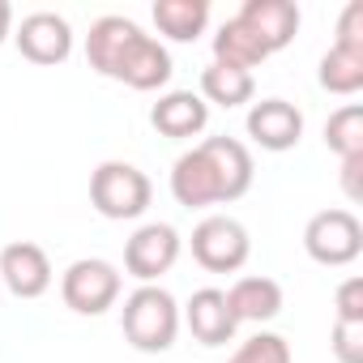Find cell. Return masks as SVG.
I'll return each instance as SVG.
<instances>
[{"label": "cell", "instance_id": "obj_1", "mask_svg": "<svg viewBox=\"0 0 363 363\" xmlns=\"http://www.w3.org/2000/svg\"><path fill=\"white\" fill-rule=\"evenodd\" d=\"M252 189V154L235 137H206L171 167V197L189 210L240 201Z\"/></svg>", "mask_w": 363, "mask_h": 363}, {"label": "cell", "instance_id": "obj_2", "mask_svg": "<svg viewBox=\"0 0 363 363\" xmlns=\"http://www.w3.org/2000/svg\"><path fill=\"white\" fill-rule=\"evenodd\" d=\"M120 329L128 337L133 350L141 354H162L175 346V333H179V303L171 291H162L158 282L154 286H137L128 299H124V312H120Z\"/></svg>", "mask_w": 363, "mask_h": 363}, {"label": "cell", "instance_id": "obj_3", "mask_svg": "<svg viewBox=\"0 0 363 363\" xmlns=\"http://www.w3.org/2000/svg\"><path fill=\"white\" fill-rule=\"evenodd\" d=\"M150 197H154V184L150 175L133 162H103L94 175H90V201L103 218L111 223H128V218H141L150 210Z\"/></svg>", "mask_w": 363, "mask_h": 363}, {"label": "cell", "instance_id": "obj_4", "mask_svg": "<svg viewBox=\"0 0 363 363\" xmlns=\"http://www.w3.org/2000/svg\"><path fill=\"white\" fill-rule=\"evenodd\" d=\"M120 269L111 265V261H103V257H82V261H73L69 269H65V278H60V299H65V308L69 312H77V316H103L107 308H116V299H120Z\"/></svg>", "mask_w": 363, "mask_h": 363}, {"label": "cell", "instance_id": "obj_5", "mask_svg": "<svg viewBox=\"0 0 363 363\" xmlns=\"http://www.w3.org/2000/svg\"><path fill=\"white\" fill-rule=\"evenodd\" d=\"M303 248L316 265L342 269V265L359 261V252H363V223L350 210H320L303 227Z\"/></svg>", "mask_w": 363, "mask_h": 363}, {"label": "cell", "instance_id": "obj_6", "mask_svg": "<svg viewBox=\"0 0 363 363\" xmlns=\"http://www.w3.org/2000/svg\"><path fill=\"white\" fill-rule=\"evenodd\" d=\"M252 252V240L244 231V223L227 218V214H210L193 227V261L210 274H235L244 269Z\"/></svg>", "mask_w": 363, "mask_h": 363}, {"label": "cell", "instance_id": "obj_7", "mask_svg": "<svg viewBox=\"0 0 363 363\" xmlns=\"http://www.w3.org/2000/svg\"><path fill=\"white\" fill-rule=\"evenodd\" d=\"M179 248H184V240L171 223H145L124 244V269L141 286H154L162 274H171V265L179 261Z\"/></svg>", "mask_w": 363, "mask_h": 363}, {"label": "cell", "instance_id": "obj_8", "mask_svg": "<svg viewBox=\"0 0 363 363\" xmlns=\"http://www.w3.org/2000/svg\"><path fill=\"white\" fill-rule=\"evenodd\" d=\"M0 282H5L18 299H39L52 286V261L39 244L18 240L0 248Z\"/></svg>", "mask_w": 363, "mask_h": 363}, {"label": "cell", "instance_id": "obj_9", "mask_svg": "<svg viewBox=\"0 0 363 363\" xmlns=\"http://www.w3.org/2000/svg\"><path fill=\"white\" fill-rule=\"evenodd\" d=\"M18 52L30 65H65L73 56V26L60 13H30L18 26Z\"/></svg>", "mask_w": 363, "mask_h": 363}, {"label": "cell", "instance_id": "obj_10", "mask_svg": "<svg viewBox=\"0 0 363 363\" xmlns=\"http://www.w3.org/2000/svg\"><path fill=\"white\" fill-rule=\"evenodd\" d=\"M248 137L261 150H274V154L295 150L299 137H303V111L286 99H261L248 111Z\"/></svg>", "mask_w": 363, "mask_h": 363}, {"label": "cell", "instance_id": "obj_11", "mask_svg": "<svg viewBox=\"0 0 363 363\" xmlns=\"http://www.w3.org/2000/svg\"><path fill=\"white\" fill-rule=\"evenodd\" d=\"M235 18L261 39L269 56L282 52L299 35V5H291V0H244V9Z\"/></svg>", "mask_w": 363, "mask_h": 363}, {"label": "cell", "instance_id": "obj_12", "mask_svg": "<svg viewBox=\"0 0 363 363\" xmlns=\"http://www.w3.org/2000/svg\"><path fill=\"white\" fill-rule=\"evenodd\" d=\"M111 82H124V86H133V90H158V86L171 82V52H167L154 35L141 30V35L128 43V52H124V60H120V69H116Z\"/></svg>", "mask_w": 363, "mask_h": 363}, {"label": "cell", "instance_id": "obj_13", "mask_svg": "<svg viewBox=\"0 0 363 363\" xmlns=\"http://www.w3.org/2000/svg\"><path fill=\"white\" fill-rule=\"evenodd\" d=\"M150 124H154L162 137H171V141H184V137L206 133L210 107H206V99L193 94V90H171V94H162V99L150 107Z\"/></svg>", "mask_w": 363, "mask_h": 363}, {"label": "cell", "instance_id": "obj_14", "mask_svg": "<svg viewBox=\"0 0 363 363\" xmlns=\"http://www.w3.org/2000/svg\"><path fill=\"white\" fill-rule=\"evenodd\" d=\"M179 320L193 329V337L201 346H227L235 337V316H231L227 295L218 286L193 291V299H189V308H184V316H179Z\"/></svg>", "mask_w": 363, "mask_h": 363}, {"label": "cell", "instance_id": "obj_15", "mask_svg": "<svg viewBox=\"0 0 363 363\" xmlns=\"http://www.w3.org/2000/svg\"><path fill=\"white\" fill-rule=\"evenodd\" d=\"M141 35V26L137 22H128V18H99L94 26H90V35H86V60H90V69L94 73H103V77H116V69H120V60H124V52H128V43Z\"/></svg>", "mask_w": 363, "mask_h": 363}, {"label": "cell", "instance_id": "obj_16", "mask_svg": "<svg viewBox=\"0 0 363 363\" xmlns=\"http://www.w3.org/2000/svg\"><path fill=\"white\" fill-rule=\"evenodd\" d=\"M227 295V308H231V316H235V325L240 320H274L278 312H282V286L274 282V278H240L231 291H223Z\"/></svg>", "mask_w": 363, "mask_h": 363}, {"label": "cell", "instance_id": "obj_17", "mask_svg": "<svg viewBox=\"0 0 363 363\" xmlns=\"http://www.w3.org/2000/svg\"><path fill=\"white\" fill-rule=\"evenodd\" d=\"M154 26H158V35H167L175 43H193L210 26V0H158Z\"/></svg>", "mask_w": 363, "mask_h": 363}, {"label": "cell", "instance_id": "obj_18", "mask_svg": "<svg viewBox=\"0 0 363 363\" xmlns=\"http://www.w3.org/2000/svg\"><path fill=\"white\" fill-rule=\"evenodd\" d=\"M261 60H269V52L261 48V39H257L240 18H227V22L218 26V35H214V65L252 73Z\"/></svg>", "mask_w": 363, "mask_h": 363}, {"label": "cell", "instance_id": "obj_19", "mask_svg": "<svg viewBox=\"0 0 363 363\" xmlns=\"http://www.w3.org/2000/svg\"><path fill=\"white\" fill-rule=\"evenodd\" d=\"M320 86L329 94H359L363 90V48H346V43H333L325 56H320Z\"/></svg>", "mask_w": 363, "mask_h": 363}, {"label": "cell", "instance_id": "obj_20", "mask_svg": "<svg viewBox=\"0 0 363 363\" xmlns=\"http://www.w3.org/2000/svg\"><path fill=\"white\" fill-rule=\"evenodd\" d=\"M252 90H257V82L244 69H227V65L201 69V99H206V107L210 103H218L227 111L231 107H244V103H252Z\"/></svg>", "mask_w": 363, "mask_h": 363}, {"label": "cell", "instance_id": "obj_21", "mask_svg": "<svg viewBox=\"0 0 363 363\" xmlns=\"http://www.w3.org/2000/svg\"><path fill=\"white\" fill-rule=\"evenodd\" d=\"M325 145L337 158H359L363 154V107L346 103L325 120Z\"/></svg>", "mask_w": 363, "mask_h": 363}, {"label": "cell", "instance_id": "obj_22", "mask_svg": "<svg viewBox=\"0 0 363 363\" xmlns=\"http://www.w3.org/2000/svg\"><path fill=\"white\" fill-rule=\"evenodd\" d=\"M227 363H291V342L282 333H257L240 342V350Z\"/></svg>", "mask_w": 363, "mask_h": 363}, {"label": "cell", "instance_id": "obj_23", "mask_svg": "<svg viewBox=\"0 0 363 363\" xmlns=\"http://www.w3.org/2000/svg\"><path fill=\"white\" fill-rule=\"evenodd\" d=\"M333 354H337V363H363V325L359 320H333Z\"/></svg>", "mask_w": 363, "mask_h": 363}, {"label": "cell", "instance_id": "obj_24", "mask_svg": "<svg viewBox=\"0 0 363 363\" xmlns=\"http://www.w3.org/2000/svg\"><path fill=\"white\" fill-rule=\"evenodd\" d=\"M337 320H359L363 325V278H346L337 286Z\"/></svg>", "mask_w": 363, "mask_h": 363}, {"label": "cell", "instance_id": "obj_25", "mask_svg": "<svg viewBox=\"0 0 363 363\" xmlns=\"http://www.w3.org/2000/svg\"><path fill=\"white\" fill-rule=\"evenodd\" d=\"M337 43L346 48H363V0H350L337 18Z\"/></svg>", "mask_w": 363, "mask_h": 363}, {"label": "cell", "instance_id": "obj_26", "mask_svg": "<svg viewBox=\"0 0 363 363\" xmlns=\"http://www.w3.org/2000/svg\"><path fill=\"white\" fill-rule=\"evenodd\" d=\"M342 189L350 201H363V154L359 158H342Z\"/></svg>", "mask_w": 363, "mask_h": 363}, {"label": "cell", "instance_id": "obj_27", "mask_svg": "<svg viewBox=\"0 0 363 363\" xmlns=\"http://www.w3.org/2000/svg\"><path fill=\"white\" fill-rule=\"evenodd\" d=\"M9 26H13V5H9V0H0V43L9 39Z\"/></svg>", "mask_w": 363, "mask_h": 363}]
</instances>
